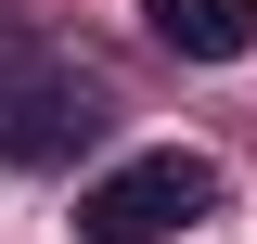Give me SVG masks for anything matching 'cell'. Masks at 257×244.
<instances>
[{
	"mask_svg": "<svg viewBox=\"0 0 257 244\" xmlns=\"http://www.w3.org/2000/svg\"><path fill=\"white\" fill-rule=\"evenodd\" d=\"M193 218H219V167L180 154V142L128 154V167H103V180L77 193V244H167V231H193Z\"/></svg>",
	"mask_w": 257,
	"mask_h": 244,
	"instance_id": "1",
	"label": "cell"
},
{
	"mask_svg": "<svg viewBox=\"0 0 257 244\" xmlns=\"http://www.w3.org/2000/svg\"><path fill=\"white\" fill-rule=\"evenodd\" d=\"M103 129V90L52 52H0V154L13 167H64V154Z\"/></svg>",
	"mask_w": 257,
	"mask_h": 244,
	"instance_id": "2",
	"label": "cell"
},
{
	"mask_svg": "<svg viewBox=\"0 0 257 244\" xmlns=\"http://www.w3.org/2000/svg\"><path fill=\"white\" fill-rule=\"evenodd\" d=\"M142 26L180 64H244L257 52V0H142Z\"/></svg>",
	"mask_w": 257,
	"mask_h": 244,
	"instance_id": "3",
	"label": "cell"
}]
</instances>
